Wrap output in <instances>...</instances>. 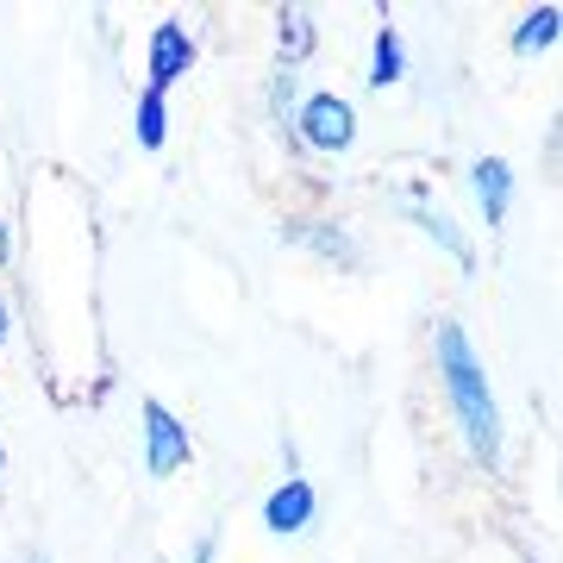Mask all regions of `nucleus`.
<instances>
[{
	"instance_id": "f257e3e1",
	"label": "nucleus",
	"mask_w": 563,
	"mask_h": 563,
	"mask_svg": "<svg viewBox=\"0 0 563 563\" xmlns=\"http://www.w3.org/2000/svg\"><path fill=\"white\" fill-rule=\"evenodd\" d=\"M439 383H444V401H451V413H457L470 451H476L483 463H495L501 457V407H495V388H488L483 363H476L470 332L451 325V320L439 325Z\"/></svg>"
},
{
	"instance_id": "f03ea898",
	"label": "nucleus",
	"mask_w": 563,
	"mask_h": 563,
	"mask_svg": "<svg viewBox=\"0 0 563 563\" xmlns=\"http://www.w3.org/2000/svg\"><path fill=\"white\" fill-rule=\"evenodd\" d=\"M295 125H301V139L313 144V151H325V157L357 144V107L344 101V95H307Z\"/></svg>"
},
{
	"instance_id": "7ed1b4c3",
	"label": "nucleus",
	"mask_w": 563,
	"mask_h": 563,
	"mask_svg": "<svg viewBox=\"0 0 563 563\" xmlns=\"http://www.w3.org/2000/svg\"><path fill=\"white\" fill-rule=\"evenodd\" d=\"M139 413H144V470H151V476H176L181 463L195 457L188 426H181L163 401H144Z\"/></svg>"
},
{
	"instance_id": "20e7f679",
	"label": "nucleus",
	"mask_w": 563,
	"mask_h": 563,
	"mask_svg": "<svg viewBox=\"0 0 563 563\" xmlns=\"http://www.w3.org/2000/svg\"><path fill=\"white\" fill-rule=\"evenodd\" d=\"M188 69H195V38H188V25H181V20H163L157 32H151V95L176 88Z\"/></svg>"
},
{
	"instance_id": "39448f33",
	"label": "nucleus",
	"mask_w": 563,
	"mask_h": 563,
	"mask_svg": "<svg viewBox=\"0 0 563 563\" xmlns=\"http://www.w3.org/2000/svg\"><path fill=\"white\" fill-rule=\"evenodd\" d=\"M313 507H320L313 483H307V476H288V483L263 501V526H269L276 539H295V532H307V526H313Z\"/></svg>"
},
{
	"instance_id": "423d86ee",
	"label": "nucleus",
	"mask_w": 563,
	"mask_h": 563,
	"mask_svg": "<svg viewBox=\"0 0 563 563\" xmlns=\"http://www.w3.org/2000/svg\"><path fill=\"white\" fill-rule=\"evenodd\" d=\"M470 188H476L483 220L501 225L507 207H514V163H507V157H476V169H470Z\"/></svg>"
},
{
	"instance_id": "0eeeda50",
	"label": "nucleus",
	"mask_w": 563,
	"mask_h": 563,
	"mask_svg": "<svg viewBox=\"0 0 563 563\" xmlns=\"http://www.w3.org/2000/svg\"><path fill=\"white\" fill-rule=\"evenodd\" d=\"M407 220L420 225L426 239L439 244V251H451V263H457V269H476V251H470V239H463L457 225L444 220V213H432V207H413V213H407Z\"/></svg>"
},
{
	"instance_id": "6e6552de",
	"label": "nucleus",
	"mask_w": 563,
	"mask_h": 563,
	"mask_svg": "<svg viewBox=\"0 0 563 563\" xmlns=\"http://www.w3.org/2000/svg\"><path fill=\"white\" fill-rule=\"evenodd\" d=\"M401 76H407V44L395 25H383L376 32V51H369V88H395Z\"/></svg>"
},
{
	"instance_id": "1a4fd4ad",
	"label": "nucleus",
	"mask_w": 563,
	"mask_h": 563,
	"mask_svg": "<svg viewBox=\"0 0 563 563\" xmlns=\"http://www.w3.org/2000/svg\"><path fill=\"white\" fill-rule=\"evenodd\" d=\"M558 25H563L558 7H532V13L520 20V32H514V51H520V57H532V51H551V44H558Z\"/></svg>"
},
{
	"instance_id": "9d476101",
	"label": "nucleus",
	"mask_w": 563,
	"mask_h": 563,
	"mask_svg": "<svg viewBox=\"0 0 563 563\" xmlns=\"http://www.w3.org/2000/svg\"><path fill=\"white\" fill-rule=\"evenodd\" d=\"M132 125H139V144H144V151H163V139H169V107H163V95H151V88H144Z\"/></svg>"
},
{
	"instance_id": "9b49d317",
	"label": "nucleus",
	"mask_w": 563,
	"mask_h": 563,
	"mask_svg": "<svg viewBox=\"0 0 563 563\" xmlns=\"http://www.w3.org/2000/svg\"><path fill=\"white\" fill-rule=\"evenodd\" d=\"M307 51H313V13H307V7H288V13H282V57L301 63Z\"/></svg>"
},
{
	"instance_id": "f8f14e48",
	"label": "nucleus",
	"mask_w": 563,
	"mask_h": 563,
	"mask_svg": "<svg viewBox=\"0 0 563 563\" xmlns=\"http://www.w3.org/2000/svg\"><path fill=\"white\" fill-rule=\"evenodd\" d=\"M301 239L313 244L320 257H357V251H351V239H344V232H301Z\"/></svg>"
},
{
	"instance_id": "ddd939ff",
	"label": "nucleus",
	"mask_w": 563,
	"mask_h": 563,
	"mask_svg": "<svg viewBox=\"0 0 563 563\" xmlns=\"http://www.w3.org/2000/svg\"><path fill=\"white\" fill-rule=\"evenodd\" d=\"M195 563H213V532H207V539L195 544Z\"/></svg>"
},
{
	"instance_id": "4468645a",
	"label": "nucleus",
	"mask_w": 563,
	"mask_h": 563,
	"mask_svg": "<svg viewBox=\"0 0 563 563\" xmlns=\"http://www.w3.org/2000/svg\"><path fill=\"white\" fill-rule=\"evenodd\" d=\"M0 344H7V295H0Z\"/></svg>"
},
{
	"instance_id": "2eb2a0df",
	"label": "nucleus",
	"mask_w": 563,
	"mask_h": 563,
	"mask_svg": "<svg viewBox=\"0 0 563 563\" xmlns=\"http://www.w3.org/2000/svg\"><path fill=\"white\" fill-rule=\"evenodd\" d=\"M0 263H7V220H0Z\"/></svg>"
},
{
	"instance_id": "dca6fc26",
	"label": "nucleus",
	"mask_w": 563,
	"mask_h": 563,
	"mask_svg": "<svg viewBox=\"0 0 563 563\" xmlns=\"http://www.w3.org/2000/svg\"><path fill=\"white\" fill-rule=\"evenodd\" d=\"M0 476H7V444H0Z\"/></svg>"
},
{
	"instance_id": "f3484780",
	"label": "nucleus",
	"mask_w": 563,
	"mask_h": 563,
	"mask_svg": "<svg viewBox=\"0 0 563 563\" xmlns=\"http://www.w3.org/2000/svg\"><path fill=\"white\" fill-rule=\"evenodd\" d=\"M25 563H51V558H25Z\"/></svg>"
}]
</instances>
